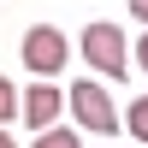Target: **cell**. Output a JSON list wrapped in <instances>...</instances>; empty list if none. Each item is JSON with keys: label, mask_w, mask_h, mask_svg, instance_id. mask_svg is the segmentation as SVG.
Listing matches in <instances>:
<instances>
[{"label": "cell", "mask_w": 148, "mask_h": 148, "mask_svg": "<svg viewBox=\"0 0 148 148\" xmlns=\"http://www.w3.org/2000/svg\"><path fill=\"white\" fill-rule=\"evenodd\" d=\"M77 53H83V65L101 71L107 83H119V77L130 71V42H125L119 24H89V30L77 36Z\"/></svg>", "instance_id": "cell-1"}, {"label": "cell", "mask_w": 148, "mask_h": 148, "mask_svg": "<svg viewBox=\"0 0 148 148\" xmlns=\"http://www.w3.org/2000/svg\"><path fill=\"white\" fill-rule=\"evenodd\" d=\"M125 125H130V136H136V142L148 148V95H142V101H130V113H125Z\"/></svg>", "instance_id": "cell-5"}, {"label": "cell", "mask_w": 148, "mask_h": 148, "mask_svg": "<svg viewBox=\"0 0 148 148\" xmlns=\"http://www.w3.org/2000/svg\"><path fill=\"white\" fill-rule=\"evenodd\" d=\"M36 148H83V142H77V130L53 125V130H42V136H36Z\"/></svg>", "instance_id": "cell-7"}, {"label": "cell", "mask_w": 148, "mask_h": 148, "mask_svg": "<svg viewBox=\"0 0 148 148\" xmlns=\"http://www.w3.org/2000/svg\"><path fill=\"white\" fill-rule=\"evenodd\" d=\"M0 119H6V125H12V119H24V95L12 89V77L0 83Z\"/></svg>", "instance_id": "cell-6"}, {"label": "cell", "mask_w": 148, "mask_h": 148, "mask_svg": "<svg viewBox=\"0 0 148 148\" xmlns=\"http://www.w3.org/2000/svg\"><path fill=\"white\" fill-rule=\"evenodd\" d=\"M59 107H71V101H59L53 83H30V89H24V125L42 136V130H53V125H59Z\"/></svg>", "instance_id": "cell-4"}, {"label": "cell", "mask_w": 148, "mask_h": 148, "mask_svg": "<svg viewBox=\"0 0 148 148\" xmlns=\"http://www.w3.org/2000/svg\"><path fill=\"white\" fill-rule=\"evenodd\" d=\"M71 119H77V130H95V136H113L119 130V113H113V101H107V89L95 77H83V83H71Z\"/></svg>", "instance_id": "cell-3"}, {"label": "cell", "mask_w": 148, "mask_h": 148, "mask_svg": "<svg viewBox=\"0 0 148 148\" xmlns=\"http://www.w3.org/2000/svg\"><path fill=\"white\" fill-rule=\"evenodd\" d=\"M18 59L36 71V77H59V71L71 65V42L53 30V24H36V30H24V42H18Z\"/></svg>", "instance_id": "cell-2"}, {"label": "cell", "mask_w": 148, "mask_h": 148, "mask_svg": "<svg viewBox=\"0 0 148 148\" xmlns=\"http://www.w3.org/2000/svg\"><path fill=\"white\" fill-rule=\"evenodd\" d=\"M136 65L148 71V36H142V42H136Z\"/></svg>", "instance_id": "cell-9"}, {"label": "cell", "mask_w": 148, "mask_h": 148, "mask_svg": "<svg viewBox=\"0 0 148 148\" xmlns=\"http://www.w3.org/2000/svg\"><path fill=\"white\" fill-rule=\"evenodd\" d=\"M130 18H142V24H148V0H130Z\"/></svg>", "instance_id": "cell-8"}]
</instances>
